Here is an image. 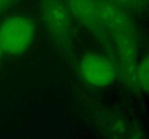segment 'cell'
I'll return each instance as SVG.
<instances>
[{
  "mask_svg": "<svg viewBox=\"0 0 149 139\" xmlns=\"http://www.w3.org/2000/svg\"><path fill=\"white\" fill-rule=\"evenodd\" d=\"M102 21L113 41L125 81L132 88L138 87L136 80L137 45L135 28L121 6L111 0H97Z\"/></svg>",
  "mask_w": 149,
  "mask_h": 139,
  "instance_id": "1",
  "label": "cell"
},
{
  "mask_svg": "<svg viewBox=\"0 0 149 139\" xmlns=\"http://www.w3.org/2000/svg\"><path fill=\"white\" fill-rule=\"evenodd\" d=\"M71 14L62 0H42L41 17L45 28L55 45L66 54L73 50Z\"/></svg>",
  "mask_w": 149,
  "mask_h": 139,
  "instance_id": "2",
  "label": "cell"
},
{
  "mask_svg": "<svg viewBox=\"0 0 149 139\" xmlns=\"http://www.w3.org/2000/svg\"><path fill=\"white\" fill-rule=\"evenodd\" d=\"M34 36L33 23L25 16H12L0 25V46L7 54H24L33 43Z\"/></svg>",
  "mask_w": 149,
  "mask_h": 139,
  "instance_id": "3",
  "label": "cell"
},
{
  "mask_svg": "<svg viewBox=\"0 0 149 139\" xmlns=\"http://www.w3.org/2000/svg\"><path fill=\"white\" fill-rule=\"evenodd\" d=\"M71 14L90 32L105 49L113 53V43L102 21L97 0H67Z\"/></svg>",
  "mask_w": 149,
  "mask_h": 139,
  "instance_id": "4",
  "label": "cell"
},
{
  "mask_svg": "<svg viewBox=\"0 0 149 139\" xmlns=\"http://www.w3.org/2000/svg\"><path fill=\"white\" fill-rule=\"evenodd\" d=\"M79 71L86 83L99 88L110 85L116 77L113 62L106 56L95 53L86 54L82 56Z\"/></svg>",
  "mask_w": 149,
  "mask_h": 139,
  "instance_id": "5",
  "label": "cell"
},
{
  "mask_svg": "<svg viewBox=\"0 0 149 139\" xmlns=\"http://www.w3.org/2000/svg\"><path fill=\"white\" fill-rule=\"evenodd\" d=\"M149 61L148 56L143 58L137 65L136 80L138 88H141L146 93H148L149 88Z\"/></svg>",
  "mask_w": 149,
  "mask_h": 139,
  "instance_id": "6",
  "label": "cell"
},
{
  "mask_svg": "<svg viewBox=\"0 0 149 139\" xmlns=\"http://www.w3.org/2000/svg\"><path fill=\"white\" fill-rule=\"evenodd\" d=\"M148 0H114V2L121 7L127 8L138 9L144 7L146 4Z\"/></svg>",
  "mask_w": 149,
  "mask_h": 139,
  "instance_id": "7",
  "label": "cell"
},
{
  "mask_svg": "<svg viewBox=\"0 0 149 139\" xmlns=\"http://www.w3.org/2000/svg\"><path fill=\"white\" fill-rule=\"evenodd\" d=\"M17 0H0V13L10 8Z\"/></svg>",
  "mask_w": 149,
  "mask_h": 139,
  "instance_id": "8",
  "label": "cell"
},
{
  "mask_svg": "<svg viewBox=\"0 0 149 139\" xmlns=\"http://www.w3.org/2000/svg\"><path fill=\"white\" fill-rule=\"evenodd\" d=\"M2 53H3V52H2V49H1V46H0V60H1V56H2Z\"/></svg>",
  "mask_w": 149,
  "mask_h": 139,
  "instance_id": "9",
  "label": "cell"
}]
</instances>
